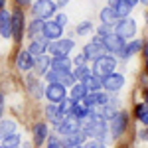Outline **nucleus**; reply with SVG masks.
I'll list each match as a JSON object with an SVG mask.
<instances>
[{
    "label": "nucleus",
    "mask_w": 148,
    "mask_h": 148,
    "mask_svg": "<svg viewBox=\"0 0 148 148\" xmlns=\"http://www.w3.org/2000/svg\"><path fill=\"white\" fill-rule=\"evenodd\" d=\"M87 93L89 91H87V87H85L83 83H75V85L71 87V97H69V99H73L75 103H81L87 97Z\"/></svg>",
    "instance_id": "5701e85b"
},
{
    "label": "nucleus",
    "mask_w": 148,
    "mask_h": 148,
    "mask_svg": "<svg viewBox=\"0 0 148 148\" xmlns=\"http://www.w3.org/2000/svg\"><path fill=\"white\" fill-rule=\"evenodd\" d=\"M140 138H142V140H148V128L140 130Z\"/></svg>",
    "instance_id": "a19ab883"
},
{
    "label": "nucleus",
    "mask_w": 148,
    "mask_h": 148,
    "mask_svg": "<svg viewBox=\"0 0 148 148\" xmlns=\"http://www.w3.org/2000/svg\"><path fill=\"white\" fill-rule=\"evenodd\" d=\"M125 2H126V4H130V6H136L140 0H125Z\"/></svg>",
    "instance_id": "49530a36"
},
{
    "label": "nucleus",
    "mask_w": 148,
    "mask_h": 148,
    "mask_svg": "<svg viewBox=\"0 0 148 148\" xmlns=\"http://www.w3.org/2000/svg\"><path fill=\"white\" fill-rule=\"evenodd\" d=\"M0 36L12 38V14L6 10L0 12Z\"/></svg>",
    "instance_id": "dca6fc26"
},
{
    "label": "nucleus",
    "mask_w": 148,
    "mask_h": 148,
    "mask_svg": "<svg viewBox=\"0 0 148 148\" xmlns=\"http://www.w3.org/2000/svg\"><path fill=\"white\" fill-rule=\"evenodd\" d=\"M73 105H75V101L73 99H65L63 103H59L57 105V111H59V119H65V116H69V114L73 113Z\"/></svg>",
    "instance_id": "cd10ccee"
},
{
    "label": "nucleus",
    "mask_w": 148,
    "mask_h": 148,
    "mask_svg": "<svg viewBox=\"0 0 148 148\" xmlns=\"http://www.w3.org/2000/svg\"><path fill=\"white\" fill-rule=\"evenodd\" d=\"M114 67H116V59L111 56H105L95 61V65L91 69V75L99 77V79H105V77H109V75L114 73Z\"/></svg>",
    "instance_id": "f03ea898"
},
{
    "label": "nucleus",
    "mask_w": 148,
    "mask_h": 148,
    "mask_svg": "<svg viewBox=\"0 0 148 148\" xmlns=\"http://www.w3.org/2000/svg\"><path fill=\"white\" fill-rule=\"evenodd\" d=\"M61 36H63V28H61V26H57L53 20L44 24L42 38H46L47 42H57V40H61Z\"/></svg>",
    "instance_id": "f8f14e48"
},
{
    "label": "nucleus",
    "mask_w": 148,
    "mask_h": 148,
    "mask_svg": "<svg viewBox=\"0 0 148 148\" xmlns=\"http://www.w3.org/2000/svg\"><path fill=\"white\" fill-rule=\"evenodd\" d=\"M130 10H132V6H130V4H126L125 0H121V2L116 4V8H114V12H116V18H119V20H125V18H128Z\"/></svg>",
    "instance_id": "c756f323"
},
{
    "label": "nucleus",
    "mask_w": 148,
    "mask_h": 148,
    "mask_svg": "<svg viewBox=\"0 0 148 148\" xmlns=\"http://www.w3.org/2000/svg\"><path fill=\"white\" fill-rule=\"evenodd\" d=\"M85 134H83V130H77V132H73V134H67V136H61V146L63 148H75L79 146V144H85Z\"/></svg>",
    "instance_id": "2eb2a0df"
},
{
    "label": "nucleus",
    "mask_w": 148,
    "mask_h": 148,
    "mask_svg": "<svg viewBox=\"0 0 148 148\" xmlns=\"http://www.w3.org/2000/svg\"><path fill=\"white\" fill-rule=\"evenodd\" d=\"M51 69L53 71H61V73L71 71V61H69L67 57H53L51 59Z\"/></svg>",
    "instance_id": "b1692460"
},
{
    "label": "nucleus",
    "mask_w": 148,
    "mask_h": 148,
    "mask_svg": "<svg viewBox=\"0 0 148 148\" xmlns=\"http://www.w3.org/2000/svg\"><path fill=\"white\" fill-rule=\"evenodd\" d=\"M123 85H125V77L121 73H113V75H109V77L103 79V89H107L109 93H114V91H119V89H123Z\"/></svg>",
    "instance_id": "ddd939ff"
},
{
    "label": "nucleus",
    "mask_w": 148,
    "mask_h": 148,
    "mask_svg": "<svg viewBox=\"0 0 148 148\" xmlns=\"http://www.w3.org/2000/svg\"><path fill=\"white\" fill-rule=\"evenodd\" d=\"M0 148H6V146H4V144H0Z\"/></svg>",
    "instance_id": "5fc2aeb1"
},
{
    "label": "nucleus",
    "mask_w": 148,
    "mask_h": 148,
    "mask_svg": "<svg viewBox=\"0 0 148 148\" xmlns=\"http://www.w3.org/2000/svg\"><path fill=\"white\" fill-rule=\"evenodd\" d=\"M34 61H36V57H32L28 51H22V53L18 56L16 65H18V69H22V71H28V69L34 67Z\"/></svg>",
    "instance_id": "4be33fe9"
},
{
    "label": "nucleus",
    "mask_w": 148,
    "mask_h": 148,
    "mask_svg": "<svg viewBox=\"0 0 148 148\" xmlns=\"http://www.w3.org/2000/svg\"><path fill=\"white\" fill-rule=\"evenodd\" d=\"M46 114H47V119H49L51 123H56V125L61 121V119H59V111H57V105H51V103H49L46 107Z\"/></svg>",
    "instance_id": "2f4dec72"
},
{
    "label": "nucleus",
    "mask_w": 148,
    "mask_h": 148,
    "mask_svg": "<svg viewBox=\"0 0 148 148\" xmlns=\"http://www.w3.org/2000/svg\"><path fill=\"white\" fill-rule=\"evenodd\" d=\"M56 8H57L56 2H51V0H38V2H34V6H32V12L36 14V18L47 22V18H51L56 14Z\"/></svg>",
    "instance_id": "20e7f679"
},
{
    "label": "nucleus",
    "mask_w": 148,
    "mask_h": 148,
    "mask_svg": "<svg viewBox=\"0 0 148 148\" xmlns=\"http://www.w3.org/2000/svg\"><path fill=\"white\" fill-rule=\"evenodd\" d=\"M83 85L87 87V91H89V93H97V91H101V89H103V79L95 77V75H89V77H85Z\"/></svg>",
    "instance_id": "bb28decb"
},
{
    "label": "nucleus",
    "mask_w": 148,
    "mask_h": 148,
    "mask_svg": "<svg viewBox=\"0 0 148 148\" xmlns=\"http://www.w3.org/2000/svg\"><path fill=\"white\" fill-rule=\"evenodd\" d=\"M44 20H40V18H34L32 22H30V26H28V36L30 38H38V36H42V32H44Z\"/></svg>",
    "instance_id": "393cba45"
},
{
    "label": "nucleus",
    "mask_w": 148,
    "mask_h": 148,
    "mask_svg": "<svg viewBox=\"0 0 148 148\" xmlns=\"http://www.w3.org/2000/svg\"><path fill=\"white\" fill-rule=\"evenodd\" d=\"M47 148H63V146H61V140L57 136H47Z\"/></svg>",
    "instance_id": "f704fd0d"
},
{
    "label": "nucleus",
    "mask_w": 148,
    "mask_h": 148,
    "mask_svg": "<svg viewBox=\"0 0 148 148\" xmlns=\"http://www.w3.org/2000/svg\"><path fill=\"white\" fill-rule=\"evenodd\" d=\"M83 56H85V59H89V61H97V59H101V57L107 56V49H105V46H103V40H93V42H89L87 46H85V49H83Z\"/></svg>",
    "instance_id": "6e6552de"
},
{
    "label": "nucleus",
    "mask_w": 148,
    "mask_h": 148,
    "mask_svg": "<svg viewBox=\"0 0 148 148\" xmlns=\"http://www.w3.org/2000/svg\"><path fill=\"white\" fill-rule=\"evenodd\" d=\"M22 36H24V12L20 8H16L12 14V38L18 44L22 40Z\"/></svg>",
    "instance_id": "9d476101"
},
{
    "label": "nucleus",
    "mask_w": 148,
    "mask_h": 148,
    "mask_svg": "<svg viewBox=\"0 0 148 148\" xmlns=\"http://www.w3.org/2000/svg\"><path fill=\"white\" fill-rule=\"evenodd\" d=\"M73 40L71 38H61V40H57V42H49V46H47V51H51L53 57H67V53L73 49Z\"/></svg>",
    "instance_id": "423d86ee"
},
{
    "label": "nucleus",
    "mask_w": 148,
    "mask_h": 148,
    "mask_svg": "<svg viewBox=\"0 0 148 148\" xmlns=\"http://www.w3.org/2000/svg\"><path fill=\"white\" fill-rule=\"evenodd\" d=\"M44 95L47 97V101L51 103V105H59V103H63L67 99V91H65V87L63 85H59V83H47V87L44 89Z\"/></svg>",
    "instance_id": "39448f33"
},
{
    "label": "nucleus",
    "mask_w": 148,
    "mask_h": 148,
    "mask_svg": "<svg viewBox=\"0 0 148 148\" xmlns=\"http://www.w3.org/2000/svg\"><path fill=\"white\" fill-rule=\"evenodd\" d=\"M144 56L148 57V42H146V44H144Z\"/></svg>",
    "instance_id": "8fccbe9b"
},
{
    "label": "nucleus",
    "mask_w": 148,
    "mask_h": 148,
    "mask_svg": "<svg viewBox=\"0 0 148 148\" xmlns=\"http://www.w3.org/2000/svg\"><path fill=\"white\" fill-rule=\"evenodd\" d=\"M67 2H69V0H57V2H56V6H61V8H63V6H65Z\"/></svg>",
    "instance_id": "a18cd8bd"
},
{
    "label": "nucleus",
    "mask_w": 148,
    "mask_h": 148,
    "mask_svg": "<svg viewBox=\"0 0 148 148\" xmlns=\"http://www.w3.org/2000/svg\"><path fill=\"white\" fill-rule=\"evenodd\" d=\"M47 46H49V42H47L46 38H36V40H32L30 42V47H28V53L32 57H40V56H44L46 53V49H47Z\"/></svg>",
    "instance_id": "4468645a"
},
{
    "label": "nucleus",
    "mask_w": 148,
    "mask_h": 148,
    "mask_svg": "<svg viewBox=\"0 0 148 148\" xmlns=\"http://www.w3.org/2000/svg\"><path fill=\"white\" fill-rule=\"evenodd\" d=\"M99 16H101V22L105 24V26H113V24L119 22V18H116V12H114L113 8H109V6H107V8H103Z\"/></svg>",
    "instance_id": "a878e982"
},
{
    "label": "nucleus",
    "mask_w": 148,
    "mask_h": 148,
    "mask_svg": "<svg viewBox=\"0 0 148 148\" xmlns=\"http://www.w3.org/2000/svg\"><path fill=\"white\" fill-rule=\"evenodd\" d=\"M20 144V138H18V134H14V136H10L8 140H4V146L6 148H14Z\"/></svg>",
    "instance_id": "c9c22d12"
},
{
    "label": "nucleus",
    "mask_w": 148,
    "mask_h": 148,
    "mask_svg": "<svg viewBox=\"0 0 148 148\" xmlns=\"http://www.w3.org/2000/svg\"><path fill=\"white\" fill-rule=\"evenodd\" d=\"M2 107H4V95L0 93V113H2Z\"/></svg>",
    "instance_id": "de8ad7c7"
},
{
    "label": "nucleus",
    "mask_w": 148,
    "mask_h": 148,
    "mask_svg": "<svg viewBox=\"0 0 148 148\" xmlns=\"http://www.w3.org/2000/svg\"><path fill=\"white\" fill-rule=\"evenodd\" d=\"M140 121H142V125H146V126H148V111L142 114V119H140Z\"/></svg>",
    "instance_id": "c03bdc74"
},
{
    "label": "nucleus",
    "mask_w": 148,
    "mask_h": 148,
    "mask_svg": "<svg viewBox=\"0 0 148 148\" xmlns=\"http://www.w3.org/2000/svg\"><path fill=\"white\" fill-rule=\"evenodd\" d=\"M71 73H73L75 81H79V83H83L85 77H89V75H91V73H89V69H87V65H79V67H75V71H71Z\"/></svg>",
    "instance_id": "7c9ffc66"
},
{
    "label": "nucleus",
    "mask_w": 148,
    "mask_h": 148,
    "mask_svg": "<svg viewBox=\"0 0 148 148\" xmlns=\"http://www.w3.org/2000/svg\"><path fill=\"white\" fill-rule=\"evenodd\" d=\"M56 130L61 134V136H67V134H73V132H77L81 130V121L79 119H75L73 114H69L65 119H61L59 123L56 125Z\"/></svg>",
    "instance_id": "0eeeda50"
},
{
    "label": "nucleus",
    "mask_w": 148,
    "mask_h": 148,
    "mask_svg": "<svg viewBox=\"0 0 148 148\" xmlns=\"http://www.w3.org/2000/svg\"><path fill=\"white\" fill-rule=\"evenodd\" d=\"M146 111H148V109H146V105H144V103H142V105H138V107H136V116H138V119H142V114L146 113Z\"/></svg>",
    "instance_id": "58836bf2"
},
{
    "label": "nucleus",
    "mask_w": 148,
    "mask_h": 148,
    "mask_svg": "<svg viewBox=\"0 0 148 148\" xmlns=\"http://www.w3.org/2000/svg\"><path fill=\"white\" fill-rule=\"evenodd\" d=\"M53 22H56L57 26H61V28H63V26L67 24V16H65V14L61 12V14H57V16H56V20H53Z\"/></svg>",
    "instance_id": "4c0bfd02"
},
{
    "label": "nucleus",
    "mask_w": 148,
    "mask_h": 148,
    "mask_svg": "<svg viewBox=\"0 0 148 148\" xmlns=\"http://www.w3.org/2000/svg\"><path fill=\"white\" fill-rule=\"evenodd\" d=\"M89 113H91L89 107H85L83 103H75V105H73V113L71 114H73L75 119H79V121H85V119L89 116Z\"/></svg>",
    "instance_id": "c85d7f7f"
},
{
    "label": "nucleus",
    "mask_w": 148,
    "mask_h": 148,
    "mask_svg": "<svg viewBox=\"0 0 148 148\" xmlns=\"http://www.w3.org/2000/svg\"><path fill=\"white\" fill-rule=\"evenodd\" d=\"M20 6H28V4H32V0H16Z\"/></svg>",
    "instance_id": "37998d69"
},
{
    "label": "nucleus",
    "mask_w": 148,
    "mask_h": 148,
    "mask_svg": "<svg viewBox=\"0 0 148 148\" xmlns=\"http://www.w3.org/2000/svg\"><path fill=\"white\" fill-rule=\"evenodd\" d=\"M4 4H6V0H0V12L4 10Z\"/></svg>",
    "instance_id": "09e8293b"
},
{
    "label": "nucleus",
    "mask_w": 148,
    "mask_h": 148,
    "mask_svg": "<svg viewBox=\"0 0 148 148\" xmlns=\"http://www.w3.org/2000/svg\"><path fill=\"white\" fill-rule=\"evenodd\" d=\"M140 2H144V4H148V0H140Z\"/></svg>",
    "instance_id": "3c124183"
},
{
    "label": "nucleus",
    "mask_w": 148,
    "mask_h": 148,
    "mask_svg": "<svg viewBox=\"0 0 148 148\" xmlns=\"http://www.w3.org/2000/svg\"><path fill=\"white\" fill-rule=\"evenodd\" d=\"M146 103H148V91H146Z\"/></svg>",
    "instance_id": "864d4df0"
},
{
    "label": "nucleus",
    "mask_w": 148,
    "mask_h": 148,
    "mask_svg": "<svg viewBox=\"0 0 148 148\" xmlns=\"http://www.w3.org/2000/svg\"><path fill=\"white\" fill-rule=\"evenodd\" d=\"M81 130H83L85 136H89L91 140H101L107 134V121L103 119L101 114L89 113V116L81 125Z\"/></svg>",
    "instance_id": "f257e3e1"
},
{
    "label": "nucleus",
    "mask_w": 148,
    "mask_h": 148,
    "mask_svg": "<svg viewBox=\"0 0 148 148\" xmlns=\"http://www.w3.org/2000/svg\"><path fill=\"white\" fill-rule=\"evenodd\" d=\"M93 32V24L91 22H81L79 26H77V34L79 36H87Z\"/></svg>",
    "instance_id": "473e14b6"
},
{
    "label": "nucleus",
    "mask_w": 148,
    "mask_h": 148,
    "mask_svg": "<svg viewBox=\"0 0 148 148\" xmlns=\"http://www.w3.org/2000/svg\"><path fill=\"white\" fill-rule=\"evenodd\" d=\"M126 126H128V114L119 111V113L111 119V134H113V138L121 136V134L126 130Z\"/></svg>",
    "instance_id": "1a4fd4ad"
},
{
    "label": "nucleus",
    "mask_w": 148,
    "mask_h": 148,
    "mask_svg": "<svg viewBox=\"0 0 148 148\" xmlns=\"http://www.w3.org/2000/svg\"><path fill=\"white\" fill-rule=\"evenodd\" d=\"M83 148H105V144H103L101 140H89V142L83 144Z\"/></svg>",
    "instance_id": "e433bc0d"
},
{
    "label": "nucleus",
    "mask_w": 148,
    "mask_h": 148,
    "mask_svg": "<svg viewBox=\"0 0 148 148\" xmlns=\"http://www.w3.org/2000/svg\"><path fill=\"white\" fill-rule=\"evenodd\" d=\"M97 32H99V40H105L107 36L113 34V28H111V26H105V24H101V26L97 28Z\"/></svg>",
    "instance_id": "72a5a7b5"
},
{
    "label": "nucleus",
    "mask_w": 148,
    "mask_h": 148,
    "mask_svg": "<svg viewBox=\"0 0 148 148\" xmlns=\"http://www.w3.org/2000/svg\"><path fill=\"white\" fill-rule=\"evenodd\" d=\"M26 85H28V91L32 93V97L36 99H40L42 95H44V87H42V83L38 77H32V75H28V79H26Z\"/></svg>",
    "instance_id": "6ab92c4d"
},
{
    "label": "nucleus",
    "mask_w": 148,
    "mask_h": 148,
    "mask_svg": "<svg viewBox=\"0 0 148 148\" xmlns=\"http://www.w3.org/2000/svg\"><path fill=\"white\" fill-rule=\"evenodd\" d=\"M47 136H49V134H47V126L44 125V123H38V125L34 126V142H36V146H42V144L46 142Z\"/></svg>",
    "instance_id": "412c9836"
},
{
    "label": "nucleus",
    "mask_w": 148,
    "mask_h": 148,
    "mask_svg": "<svg viewBox=\"0 0 148 148\" xmlns=\"http://www.w3.org/2000/svg\"><path fill=\"white\" fill-rule=\"evenodd\" d=\"M114 34L119 36L123 42H126V40H132L134 36H136V24H134V20L132 18H125V20H119V22L114 24Z\"/></svg>",
    "instance_id": "7ed1b4c3"
},
{
    "label": "nucleus",
    "mask_w": 148,
    "mask_h": 148,
    "mask_svg": "<svg viewBox=\"0 0 148 148\" xmlns=\"http://www.w3.org/2000/svg\"><path fill=\"white\" fill-rule=\"evenodd\" d=\"M16 123H12V121H0V140H8L10 136L14 134H18L16 132Z\"/></svg>",
    "instance_id": "a211bd4d"
},
{
    "label": "nucleus",
    "mask_w": 148,
    "mask_h": 148,
    "mask_svg": "<svg viewBox=\"0 0 148 148\" xmlns=\"http://www.w3.org/2000/svg\"><path fill=\"white\" fill-rule=\"evenodd\" d=\"M14 148H20V146H14Z\"/></svg>",
    "instance_id": "6e6d98bb"
},
{
    "label": "nucleus",
    "mask_w": 148,
    "mask_h": 148,
    "mask_svg": "<svg viewBox=\"0 0 148 148\" xmlns=\"http://www.w3.org/2000/svg\"><path fill=\"white\" fill-rule=\"evenodd\" d=\"M142 47H144V44H142L140 40H134V42H130L128 46H125V49L119 53V57H123V59H128V57H132L134 53H138Z\"/></svg>",
    "instance_id": "aec40b11"
},
{
    "label": "nucleus",
    "mask_w": 148,
    "mask_h": 148,
    "mask_svg": "<svg viewBox=\"0 0 148 148\" xmlns=\"http://www.w3.org/2000/svg\"><path fill=\"white\" fill-rule=\"evenodd\" d=\"M75 148H81V146H75Z\"/></svg>",
    "instance_id": "4d7b16f0"
},
{
    "label": "nucleus",
    "mask_w": 148,
    "mask_h": 148,
    "mask_svg": "<svg viewBox=\"0 0 148 148\" xmlns=\"http://www.w3.org/2000/svg\"><path fill=\"white\" fill-rule=\"evenodd\" d=\"M146 69H148V57H146Z\"/></svg>",
    "instance_id": "603ef678"
},
{
    "label": "nucleus",
    "mask_w": 148,
    "mask_h": 148,
    "mask_svg": "<svg viewBox=\"0 0 148 148\" xmlns=\"http://www.w3.org/2000/svg\"><path fill=\"white\" fill-rule=\"evenodd\" d=\"M34 69H36V73H40V75H46L47 71L51 69V57H47L46 53H44V56H40V57H36Z\"/></svg>",
    "instance_id": "f3484780"
},
{
    "label": "nucleus",
    "mask_w": 148,
    "mask_h": 148,
    "mask_svg": "<svg viewBox=\"0 0 148 148\" xmlns=\"http://www.w3.org/2000/svg\"><path fill=\"white\" fill-rule=\"evenodd\" d=\"M83 63H85V56L81 53V56H77V57H75V65L79 67V65H83Z\"/></svg>",
    "instance_id": "ea45409f"
},
{
    "label": "nucleus",
    "mask_w": 148,
    "mask_h": 148,
    "mask_svg": "<svg viewBox=\"0 0 148 148\" xmlns=\"http://www.w3.org/2000/svg\"><path fill=\"white\" fill-rule=\"evenodd\" d=\"M119 2H121V0H109V8H113V10H114Z\"/></svg>",
    "instance_id": "79ce46f5"
},
{
    "label": "nucleus",
    "mask_w": 148,
    "mask_h": 148,
    "mask_svg": "<svg viewBox=\"0 0 148 148\" xmlns=\"http://www.w3.org/2000/svg\"><path fill=\"white\" fill-rule=\"evenodd\" d=\"M103 46H105V49H107V51H111V53H114V56H119V53L125 49L126 44L113 32L111 36H107V38L103 40Z\"/></svg>",
    "instance_id": "9b49d317"
}]
</instances>
